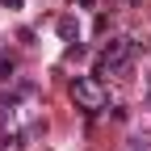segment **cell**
I'll list each match as a JSON object with an SVG mask.
<instances>
[{
	"label": "cell",
	"mask_w": 151,
	"mask_h": 151,
	"mask_svg": "<svg viewBox=\"0 0 151 151\" xmlns=\"http://www.w3.org/2000/svg\"><path fill=\"white\" fill-rule=\"evenodd\" d=\"M59 34H63V38H71V34H76V21H71V17H63V21H59Z\"/></svg>",
	"instance_id": "cell-3"
},
{
	"label": "cell",
	"mask_w": 151,
	"mask_h": 151,
	"mask_svg": "<svg viewBox=\"0 0 151 151\" xmlns=\"http://www.w3.org/2000/svg\"><path fill=\"white\" fill-rule=\"evenodd\" d=\"M71 97H76V105L88 109V113H101V109H105V101H109L97 76H76V80H71Z\"/></svg>",
	"instance_id": "cell-2"
},
{
	"label": "cell",
	"mask_w": 151,
	"mask_h": 151,
	"mask_svg": "<svg viewBox=\"0 0 151 151\" xmlns=\"http://www.w3.org/2000/svg\"><path fill=\"white\" fill-rule=\"evenodd\" d=\"M4 9H21V0H4Z\"/></svg>",
	"instance_id": "cell-5"
},
{
	"label": "cell",
	"mask_w": 151,
	"mask_h": 151,
	"mask_svg": "<svg viewBox=\"0 0 151 151\" xmlns=\"http://www.w3.org/2000/svg\"><path fill=\"white\" fill-rule=\"evenodd\" d=\"M80 4H84V9H92V4H97V0H80Z\"/></svg>",
	"instance_id": "cell-6"
},
{
	"label": "cell",
	"mask_w": 151,
	"mask_h": 151,
	"mask_svg": "<svg viewBox=\"0 0 151 151\" xmlns=\"http://www.w3.org/2000/svg\"><path fill=\"white\" fill-rule=\"evenodd\" d=\"M13 76V59H4V55H0V80H9Z\"/></svg>",
	"instance_id": "cell-4"
},
{
	"label": "cell",
	"mask_w": 151,
	"mask_h": 151,
	"mask_svg": "<svg viewBox=\"0 0 151 151\" xmlns=\"http://www.w3.org/2000/svg\"><path fill=\"white\" fill-rule=\"evenodd\" d=\"M134 151H143V147H134Z\"/></svg>",
	"instance_id": "cell-7"
},
{
	"label": "cell",
	"mask_w": 151,
	"mask_h": 151,
	"mask_svg": "<svg viewBox=\"0 0 151 151\" xmlns=\"http://www.w3.org/2000/svg\"><path fill=\"white\" fill-rule=\"evenodd\" d=\"M130 59H134V42L130 38H113L101 50V59H97V80H105V76H126Z\"/></svg>",
	"instance_id": "cell-1"
}]
</instances>
